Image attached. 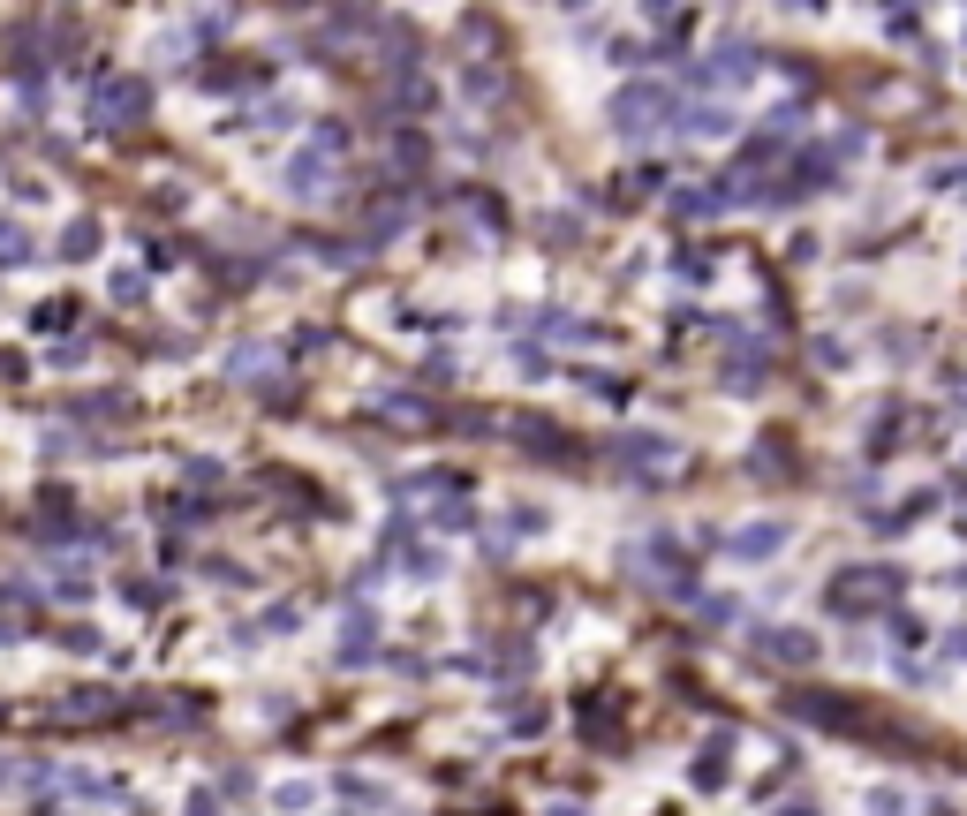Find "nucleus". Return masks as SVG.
Instances as JSON below:
<instances>
[{
  "label": "nucleus",
  "mask_w": 967,
  "mask_h": 816,
  "mask_svg": "<svg viewBox=\"0 0 967 816\" xmlns=\"http://www.w3.org/2000/svg\"><path fill=\"white\" fill-rule=\"evenodd\" d=\"M144 114H152V84H144V76H114V84L91 99V121H99V129H129V121H144Z\"/></svg>",
  "instance_id": "obj_1"
},
{
  "label": "nucleus",
  "mask_w": 967,
  "mask_h": 816,
  "mask_svg": "<svg viewBox=\"0 0 967 816\" xmlns=\"http://www.w3.org/2000/svg\"><path fill=\"white\" fill-rule=\"evenodd\" d=\"M665 99H673V91H658V84H628L620 99H612V129H620V136H643L650 121H665Z\"/></svg>",
  "instance_id": "obj_2"
},
{
  "label": "nucleus",
  "mask_w": 967,
  "mask_h": 816,
  "mask_svg": "<svg viewBox=\"0 0 967 816\" xmlns=\"http://www.w3.org/2000/svg\"><path fill=\"white\" fill-rule=\"evenodd\" d=\"M53 718H61V726H106V718H121V711H114V696H61Z\"/></svg>",
  "instance_id": "obj_3"
},
{
  "label": "nucleus",
  "mask_w": 967,
  "mask_h": 816,
  "mask_svg": "<svg viewBox=\"0 0 967 816\" xmlns=\"http://www.w3.org/2000/svg\"><path fill=\"white\" fill-rule=\"evenodd\" d=\"M779 544H786V522H764V529H741L726 552L733 560H764V552H779Z\"/></svg>",
  "instance_id": "obj_4"
},
{
  "label": "nucleus",
  "mask_w": 967,
  "mask_h": 816,
  "mask_svg": "<svg viewBox=\"0 0 967 816\" xmlns=\"http://www.w3.org/2000/svg\"><path fill=\"white\" fill-rule=\"evenodd\" d=\"M748 68H756V53H748V46H726V53H711V68H703V76H711V84H741Z\"/></svg>",
  "instance_id": "obj_5"
},
{
  "label": "nucleus",
  "mask_w": 967,
  "mask_h": 816,
  "mask_svg": "<svg viewBox=\"0 0 967 816\" xmlns=\"http://www.w3.org/2000/svg\"><path fill=\"white\" fill-rule=\"evenodd\" d=\"M771 658H779V665H809L816 658V643H809V635H801V628H779V635H771Z\"/></svg>",
  "instance_id": "obj_6"
},
{
  "label": "nucleus",
  "mask_w": 967,
  "mask_h": 816,
  "mask_svg": "<svg viewBox=\"0 0 967 816\" xmlns=\"http://www.w3.org/2000/svg\"><path fill=\"white\" fill-rule=\"evenodd\" d=\"M794 711L809 718V726H854V711H839V696H801Z\"/></svg>",
  "instance_id": "obj_7"
},
{
  "label": "nucleus",
  "mask_w": 967,
  "mask_h": 816,
  "mask_svg": "<svg viewBox=\"0 0 967 816\" xmlns=\"http://www.w3.org/2000/svg\"><path fill=\"white\" fill-rule=\"evenodd\" d=\"M84 416H106V424H129V416H136V401H129V393H91V401H84Z\"/></svg>",
  "instance_id": "obj_8"
},
{
  "label": "nucleus",
  "mask_w": 967,
  "mask_h": 816,
  "mask_svg": "<svg viewBox=\"0 0 967 816\" xmlns=\"http://www.w3.org/2000/svg\"><path fill=\"white\" fill-rule=\"evenodd\" d=\"M91 250H99V227H68L61 235V257H91Z\"/></svg>",
  "instance_id": "obj_9"
},
{
  "label": "nucleus",
  "mask_w": 967,
  "mask_h": 816,
  "mask_svg": "<svg viewBox=\"0 0 967 816\" xmlns=\"http://www.w3.org/2000/svg\"><path fill=\"white\" fill-rule=\"evenodd\" d=\"M16 257H31V235H16V227H0V265H16Z\"/></svg>",
  "instance_id": "obj_10"
},
{
  "label": "nucleus",
  "mask_w": 967,
  "mask_h": 816,
  "mask_svg": "<svg viewBox=\"0 0 967 816\" xmlns=\"http://www.w3.org/2000/svg\"><path fill=\"white\" fill-rule=\"evenodd\" d=\"M114 303H144V272H114Z\"/></svg>",
  "instance_id": "obj_11"
},
{
  "label": "nucleus",
  "mask_w": 967,
  "mask_h": 816,
  "mask_svg": "<svg viewBox=\"0 0 967 816\" xmlns=\"http://www.w3.org/2000/svg\"><path fill=\"white\" fill-rule=\"evenodd\" d=\"M544 816H582V801H552V809H544Z\"/></svg>",
  "instance_id": "obj_12"
},
{
  "label": "nucleus",
  "mask_w": 967,
  "mask_h": 816,
  "mask_svg": "<svg viewBox=\"0 0 967 816\" xmlns=\"http://www.w3.org/2000/svg\"><path fill=\"white\" fill-rule=\"evenodd\" d=\"M945 650H952V658H967V628H960V635H945Z\"/></svg>",
  "instance_id": "obj_13"
}]
</instances>
